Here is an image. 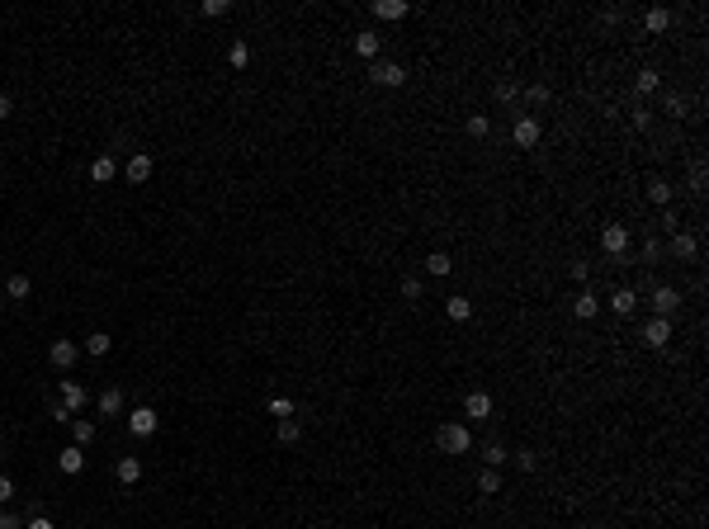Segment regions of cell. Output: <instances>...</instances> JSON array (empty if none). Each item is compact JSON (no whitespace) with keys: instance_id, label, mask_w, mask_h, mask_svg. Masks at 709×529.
I'll return each mask as SVG.
<instances>
[{"instance_id":"cell-20","label":"cell","mask_w":709,"mask_h":529,"mask_svg":"<svg viewBox=\"0 0 709 529\" xmlns=\"http://www.w3.org/2000/svg\"><path fill=\"white\" fill-rule=\"evenodd\" d=\"M71 444H76V449L95 444V420H85V416H71Z\"/></svg>"},{"instance_id":"cell-15","label":"cell","mask_w":709,"mask_h":529,"mask_svg":"<svg viewBox=\"0 0 709 529\" xmlns=\"http://www.w3.org/2000/svg\"><path fill=\"white\" fill-rule=\"evenodd\" d=\"M85 402H90V392L80 388V383H71V378H66V383H62V406L71 411V416H80V406H85Z\"/></svg>"},{"instance_id":"cell-48","label":"cell","mask_w":709,"mask_h":529,"mask_svg":"<svg viewBox=\"0 0 709 529\" xmlns=\"http://www.w3.org/2000/svg\"><path fill=\"white\" fill-rule=\"evenodd\" d=\"M691 189H695V194L705 189V166H695V171H691Z\"/></svg>"},{"instance_id":"cell-31","label":"cell","mask_w":709,"mask_h":529,"mask_svg":"<svg viewBox=\"0 0 709 529\" xmlns=\"http://www.w3.org/2000/svg\"><path fill=\"white\" fill-rule=\"evenodd\" d=\"M444 312H449V322H468L473 303H468V298H444Z\"/></svg>"},{"instance_id":"cell-33","label":"cell","mask_w":709,"mask_h":529,"mask_svg":"<svg viewBox=\"0 0 709 529\" xmlns=\"http://www.w3.org/2000/svg\"><path fill=\"white\" fill-rule=\"evenodd\" d=\"M478 492H487V497L502 492V473H497V468H483V473H478Z\"/></svg>"},{"instance_id":"cell-10","label":"cell","mask_w":709,"mask_h":529,"mask_svg":"<svg viewBox=\"0 0 709 529\" xmlns=\"http://www.w3.org/2000/svg\"><path fill=\"white\" fill-rule=\"evenodd\" d=\"M369 15H374V19H388V24H397V19H407V15H411V5H407V0H374V5H369Z\"/></svg>"},{"instance_id":"cell-29","label":"cell","mask_w":709,"mask_h":529,"mask_svg":"<svg viewBox=\"0 0 709 529\" xmlns=\"http://www.w3.org/2000/svg\"><path fill=\"white\" fill-rule=\"evenodd\" d=\"M662 109L672 114V118H686V109H691V99H686V95H677V90H667V95H662Z\"/></svg>"},{"instance_id":"cell-11","label":"cell","mask_w":709,"mask_h":529,"mask_svg":"<svg viewBox=\"0 0 709 529\" xmlns=\"http://www.w3.org/2000/svg\"><path fill=\"white\" fill-rule=\"evenodd\" d=\"M76 355H80V345H76V341H52V350H47V364H52V369H71V364H76Z\"/></svg>"},{"instance_id":"cell-17","label":"cell","mask_w":709,"mask_h":529,"mask_svg":"<svg viewBox=\"0 0 709 529\" xmlns=\"http://www.w3.org/2000/svg\"><path fill=\"white\" fill-rule=\"evenodd\" d=\"M596 312H600V298L591 293V288H582V293L572 298V317H582V322H591Z\"/></svg>"},{"instance_id":"cell-4","label":"cell","mask_w":709,"mask_h":529,"mask_svg":"<svg viewBox=\"0 0 709 529\" xmlns=\"http://www.w3.org/2000/svg\"><path fill=\"white\" fill-rule=\"evenodd\" d=\"M511 138H516V147H539V138H544V123H539V114H520L516 128H511Z\"/></svg>"},{"instance_id":"cell-30","label":"cell","mask_w":709,"mask_h":529,"mask_svg":"<svg viewBox=\"0 0 709 529\" xmlns=\"http://www.w3.org/2000/svg\"><path fill=\"white\" fill-rule=\"evenodd\" d=\"M90 180H95V185H109V180H114V156H95Z\"/></svg>"},{"instance_id":"cell-26","label":"cell","mask_w":709,"mask_h":529,"mask_svg":"<svg viewBox=\"0 0 709 529\" xmlns=\"http://www.w3.org/2000/svg\"><path fill=\"white\" fill-rule=\"evenodd\" d=\"M658 85H662V71H658V66H643V71L634 76V90H638V95H653Z\"/></svg>"},{"instance_id":"cell-46","label":"cell","mask_w":709,"mask_h":529,"mask_svg":"<svg viewBox=\"0 0 709 529\" xmlns=\"http://www.w3.org/2000/svg\"><path fill=\"white\" fill-rule=\"evenodd\" d=\"M269 411H274V416H279V420H284V416H293V406L284 402V397H274V402H269Z\"/></svg>"},{"instance_id":"cell-34","label":"cell","mask_w":709,"mask_h":529,"mask_svg":"<svg viewBox=\"0 0 709 529\" xmlns=\"http://www.w3.org/2000/svg\"><path fill=\"white\" fill-rule=\"evenodd\" d=\"M648 199L667 208V203H672V185H667V180H648Z\"/></svg>"},{"instance_id":"cell-13","label":"cell","mask_w":709,"mask_h":529,"mask_svg":"<svg viewBox=\"0 0 709 529\" xmlns=\"http://www.w3.org/2000/svg\"><path fill=\"white\" fill-rule=\"evenodd\" d=\"M463 416L468 420H487L492 416V392H468V397H463Z\"/></svg>"},{"instance_id":"cell-42","label":"cell","mask_w":709,"mask_h":529,"mask_svg":"<svg viewBox=\"0 0 709 529\" xmlns=\"http://www.w3.org/2000/svg\"><path fill=\"white\" fill-rule=\"evenodd\" d=\"M47 416H52V420H62V425H71V411L62 406V397H57V402H47Z\"/></svg>"},{"instance_id":"cell-18","label":"cell","mask_w":709,"mask_h":529,"mask_svg":"<svg viewBox=\"0 0 709 529\" xmlns=\"http://www.w3.org/2000/svg\"><path fill=\"white\" fill-rule=\"evenodd\" d=\"M449 269H454V255H449V250H430V255H425V274H435V279H444Z\"/></svg>"},{"instance_id":"cell-6","label":"cell","mask_w":709,"mask_h":529,"mask_svg":"<svg viewBox=\"0 0 709 529\" xmlns=\"http://www.w3.org/2000/svg\"><path fill=\"white\" fill-rule=\"evenodd\" d=\"M667 341H672V322H667V317H648L643 322V345L648 350H667Z\"/></svg>"},{"instance_id":"cell-49","label":"cell","mask_w":709,"mask_h":529,"mask_svg":"<svg viewBox=\"0 0 709 529\" xmlns=\"http://www.w3.org/2000/svg\"><path fill=\"white\" fill-rule=\"evenodd\" d=\"M10 114H15V99H10V95H0V123H5Z\"/></svg>"},{"instance_id":"cell-7","label":"cell","mask_w":709,"mask_h":529,"mask_svg":"<svg viewBox=\"0 0 709 529\" xmlns=\"http://www.w3.org/2000/svg\"><path fill=\"white\" fill-rule=\"evenodd\" d=\"M667 250H672L677 260H686V264L700 260V241H695V232H672V246H667Z\"/></svg>"},{"instance_id":"cell-47","label":"cell","mask_w":709,"mask_h":529,"mask_svg":"<svg viewBox=\"0 0 709 529\" xmlns=\"http://www.w3.org/2000/svg\"><path fill=\"white\" fill-rule=\"evenodd\" d=\"M10 497H15V482H10V478L0 473V506H5V501H10Z\"/></svg>"},{"instance_id":"cell-24","label":"cell","mask_w":709,"mask_h":529,"mask_svg":"<svg viewBox=\"0 0 709 529\" xmlns=\"http://www.w3.org/2000/svg\"><path fill=\"white\" fill-rule=\"evenodd\" d=\"M85 350H90L95 359H104L114 350V336H109V331H90V336H85Z\"/></svg>"},{"instance_id":"cell-16","label":"cell","mask_w":709,"mask_h":529,"mask_svg":"<svg viewBox=\"0 0 709 529\" xmlns=\"http://www.w3.org/2000/svg\"><path fill=\"white\" fill-rule=\"evenodd\" d=\"M643 29H648V33H667V29H672V10H667V5L643 10Z\"/></svg>"},{"instance_id":"cell-37","label":"cell","mask_w":709,"mask_h":529,"mask_svg":"<svg viewBox=\"0 0 709 529\" xmlns=\"http://www.w3.org/2000/svg\"><path fill=\"white\" fill-rule=\"evenodd\" d=\"M199 10H204L208 19H222V15H232V0H204Z\"/></svg>"},{"instance_id":"cell-28","label":"cell","mask_w":709,"mask_h":529,"mask_svg":"<svg viewBox=\"0 0 709 529\" xmlns=\"http://www.w3.org/2000/svg\"><path fill=\"white\" fill-rule=\"evenodd\" d=\"M463 133H468V138H492V118L487 114H468V118H463Z\"/></svg>"},{"instance_id":"cell-45","label":"cell","mask_w":709,"mask_h":529,"mask_svg":"<svg viewBox=\"0 0 709 529\" xmlns=\"http://www.w3.org/2000/svg\"><path fill=\"white\" fill-rule=\"evenodd\" d=\"M572 279H577V284H586V279H591V264H586V260H577V264H572Z\"/></svg>"},{"instance_id":"cell-8","label":"cell","mask_w":709,"mask_h":529,"mask_svg":"<svg viewBox=\"0 0 709 529\" xmlns=\"http://www.w3.org/2000/svg\"><path fill=\"white\" fill-rule=\"evenodd\" d=\"M128 430H133L138 439H147L152 430H157V411H152V406H133V411H128Z\"/></svg>"},{"instance_id":"cell-39","label":"cell","mask_w":709,"mask_h":529,"mask_svg":"<svg viewBox=\"0 0 709 529\" xmlns=\"http://www.w3.org/2000/svg\"><path fill=\"white\" fill-rule=\"evenodd\" d=\"M516 99H520V85L516 80H502L497 85V104H516Z\"/></svg>"},{"instance_id":"cell-41","label":"cell","mask_w":709,"mask_h":529,"mask_svg":"<svg viewBox=\"0 0 709 529\" xmlns=\"http://www.w3.org/2000/svg\"><path fill=\"white\" fill-rule=\"evenodd\" d=\"M511 458H516V468H520V473H535V463H539V458H535V454H530V449L511 454Z\"/></svg>"},{"instance_id":"cell-9","label":"cell","mask_w":709,"mask_h":529,"mask_svg":"<svg viewBox=\"0 0 709 529\" xmlns=\"http://www.w3.org/2000/svg\"><path fill=\"white\" fill-rule=\"evenodd\" d=\"M123 175H128V185H147V180H152V156L133 152V156H128V166H123Z\"/></svg>"},{"instance_id":"cell-21","label":"cell","mask_w":709,"mask_h":529,"mask_svg":"<svg viewBox=\"0 0 709 529\" xmlns=\"http://www.w3.org/2000/svg\"><path fill=\"white\" fill-rule=\"evenodd\" d=\"M57 468H62L66 478H76L80 468H85V449H76V444H66V449H62V458H57Z\"/></svg>"},{"instance_id":"cell-5","label":"cell","mask_w":709,"mask_h":529,"mask_svg":"<svg viewBox=\"0 0 709 529\" xmlns=\"http://www.w3.org/2000/svg\"><path fill=\"white\" fill-rule=\"evenodd\" d=\"M600 250H605L610 260H624V250H629V227L605 222V232H600Z\"/></svg>"},{"instance_id":"cell-23","label":"cell","mask_w":709,"mask_h":529,"mask_svg":"<svg viewBox=\"0 0 709 529\" xmlns=\"http://www.w3.org/2000/svg\"><path fill=\"white\" fill-rule=\"evenodd\" d=\"M95 406H99L104 416H119V411H123V392H119V388H104L99 397H95Z\"/></svg>"},{"instance_id":"cell-14","label":"cell","mask_w":709,"mask_h":529,"mask_svg":"<svg viewBox=\"0 0 709 529\" xmlns=\"http://www.w3.org/2000/svg\"><path fill=\"white\" fill-rule=\"evenodd\" d=\"M634 308H638V288H614V293H610V312H614V317H634Z\"/></svg>"},{"instance_id":"cell-36","label":"cell","mask_w":709,"mask_h":529,"mask_svg":"<svg viewBox=\"0 0 709 529\" xmlns=\"http://www.w3.org/2000/svg\"><path fill=\"white\" fill-rule=\"evenodd\" d=\"M421 293H425L421 274H407V279H402V298H411V303H421Z\"/></svg>"},{"instance_id":"cell-2","label":"cell","mask_w":709,"mask_h":529,"mask_svg":"<svg viewBox=\"0 0 709 529\" xmlns=\"http://www.w3.org/2000/svg\"><path fill=\"white\" fill-rule=\"evenodd\" d=\"M648 308H653V317H677L681 312V288H672V284H658L653 293H648Z\"/></svg>"},{"instance_id":"cell-50","label":"cell","mask_w":709,"mask_h":529,"mask_svg":"<svg viewBox=\"0 0 709 529\" xmlns=\"http://www.w3.org/2000/svg\"><path fill=\"white\" fill-rule=\"evenodd\" d=\"M0 458H5V444H0Z\"/></svg>"},{"instance_id":"cell-3","label":"cell","mask_w":709,"mask_h":529,"mask_svg":"<svg viewBox=\"0 0 709 529\" xmlns=\"http://www.w3.org/2000/svg\"><path fill=\"white\" fill-rule=\"evenodd\" d=\"M369 80L383 85V90H397V85H407V66H402V62H383V57H378V62L369 66Z\"/></svg>"},{"instance_id":"cell-40","label":"cell","mask_w":709,"mask_h":529,"mask_svg":"<svg viewBox=\"0 0 709 529\" xmlns=\"http://www.w3.org/2000/svg\"><path fill=\"white\" fill-rule=\"evenodd\" d=\"M662 232H681V213L672 208V203L662 208Z\"/></svg>"},{"instance_id":"cell-1","label":"cell","mask_w":709,"mask_h":529,"mask_svg":"<svg viewBox=\"0 0 709 529\" xmlns=\"http://www.w3.org/2000/svg\"><path fill=\"white\" fill-rule=\"evenodd\" d=\"M435 444H440V454H468L473 435H468V425H459V420H444L440 430H435Z\"/></svg>"},{"instance_id":"cell-44","label":"cell","mask_w":709,"mask_h":529,"mask_svg":"<svg viewBox=\"0 0 709 529\" xmlns=\"http://www.w3.org/2000/svg\"><path fill=\"white\" fill-rule=\"evenodd\" d=\"M0 529H24V515H15V511H0Z\"/></svg>"},{"instance_id":"cell-22","label":"cell","mask_w":709,"mask_h":529,"mask_svg":"<svg viewBox=\"0 0 709 529\" xmlns=\"http://www.w3.org/2000/svg\"><path fill=\"white\" fill-rule=\"evenodd\" d=\"M355 52L369 57V62H378V33L374 29H360V33H355Z\"/></svg>"},{"instance_id":"cell-27","label":"cell","mask_w":709,"mask_h":529,"mask_svg":"<svg viewBox=\"0 0 709 529\" xmlns=\"http://www.w3.org/2000/svg\"><path fill=\"white\" fill-rule=\"evenodd\" d=\"M520 95H525V109H544V104L553 99V95H549V85H539V80H535V85H525Z\"/></svg>"},{"instance_id":"cell-25","label":"cell","mask_w":709,"mask_h":529,"mask_svg":"<svg viewBox=\"0 0 709 529\" xmlns=\"http://www.w3.org/2000/svg\"><path fill=\"white\" fill-rule=\"evenodd\" d=\"M274 439H279V444H298V439H303V420L284 416V420H279V430H274Z\"/></svg>"},{"instance_id":"cell-43","label":"cell","mask_w":709,"mask_h":529,"mask_svg":"<svg viewBox=\"0 0 709 529\" xmlns=\"http://www.w3.org/2000/svg\"><path fill=\"white\" fill-rule=\"evenodd\" d=\"M24 529H57V525H52V520H47L43 511H33L29 520H24Z\"/></svg>"},{"instance_id":"cell-19","label":"cell","mask_w":709,"mask_h":529,"mask_svg":"<svg viewBox=\"0 0 709 529\" xmlns=\"http://www.w3.org/2000/svg\"><path fill=\"white\" fill-rule=\"evenodd\" d=\"M29 293H33V279H29V274H10V279H5V298H10V303H24Z\"/></svg>"},{"instance_id":"cell-35","label":"cell","mask_w":709,"mask_h":529,"mask_svg":"<svg viewBox=\"0 0 709 529\" xmlns=\"http://www.w3.org/2000/svg\"><path fill=\"white\" fill-rule=\"evenodd\" d=\"M662 255H667V246H662L658 236H648V241H643V255H638V260H643V264H658Z\"/></svg>"},{"instance_id":"cell-32","label":"cell","mask_w":709,"mask_h":529,"mask_svg":"<svg viewBox=\"0 0 709 529\" xmlns=\"http://www.w3.org/2000/svg\"><path fill=\"white\" fill-rule=\"evenodd\" d=\"M506 458H511V454H506V444H497V439H487V444H483V463H487V468H502Z\"/></svg>"},{"instance_id":"cell-12","label":"cell","mask_w":709,"mask_h":529,"mask_svg":"<svg viewBox=\"0 0 709 529\" xmlns=\"http://www.w3.org/2000/svg\"><path fill=\"white\" fill-rule=\"evenodd\" d=\"M114 478H119V487H133L142 478V458L138 454H123V458L114 463Z\"/></svg>"},{"instance_id":"cell-38","label":"cell","mask_w":709,"mask_h":529,"mask_svg":"<svg viewBox=\"0 0 709 529\" xmlns=\"http://www.w3.org/2000/svg\"><path fill=\"white\" fill-rule=\"evenodd\" d=\"M227 62H232L236 71H241V66L251 62V47H246V43H232V47H227Z\"/></svg>"}]
</instances>
